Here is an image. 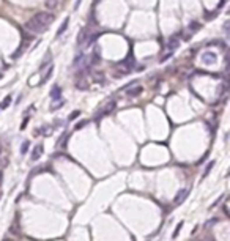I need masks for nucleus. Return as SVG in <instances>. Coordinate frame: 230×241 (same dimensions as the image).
Instances as JSON below:
<instances>
[{
  "mask_svg": "<svg viewBox=\"0 0 230 241\" xmlns=\"http://www.w3.org/2000/svg\"><path fill=\"white\" fill-rule=\"evenodd\" d=\"M87 125H88V120H82V122H79L76 126H74V129L79 131V129H82V128H84V126H87Z\"/></svg>",
  "mask_w": 230,
  "mask_h": 241,
  "instance_id": "21",
  "label": "nucleus"
},
{
  "mask_svg": "<svg viewBox=\"0 0 230 241\" xmlns=\"http://www.w3.org/2000/svg\"><path fill=\"white\" fill-rule=\"evenodd\" d=\"M217 221H219V219H217V217H213V219L206 221V222H205V225H206V227H210V225H213L214 222H217Z\"/></svg>",
  "mask_w": 230,
  "mask_h": 241,
  "instance_id": "25",
  "label": "nucleus"
},
{
  "mask_svg": "<svg viewBox=\"0 0 230 241\" xmlns=\"http://www.w3.org/2000/svg\"><path fill=\"white\" fill-rule=\"evenodd\" d=\"M68 22H69V17H68V16H66V19H65V21H63V22H62V25H60V29H58V30H57V36H62V35H63V32H65V30H66V29H68Z\"/></svg>",
  "mask_w": 230,
  "mask_h": 241,
  "instance_id": "15",
  "label": "nucleus"
},
{
  "mask_svg": "<svg viewBox=\"0 0 230 241\" xmlns=\"http://www.w3.org/2000/svg\"><path fill=\"white\" fill-rule=\"evenodd\" d=\"M79 115H80V110H74L73 114L69 115V118H68V120H74V118H76V117H79Z\"/></svg>",
  "mask_w": 230,
  "mask_h": 241,
  "instance_id": "26",
  "label": "nucleus"
},
{
  "mask_svg": "<svg viewBox=\"0 0 230 241\" xmlns=\"http://www.w3.org/2000/svg\"><path fill=\"white\" fill-rule=\"evenodd\" d=\"M63 104H65V101H63V99H60V101H58L57 104H52V107H50V109H52V110H55V109L62 107V106H63Z\"/></svg>",
  "mask_w": 230,
  "mask_h": 241,
  "instance_id": "23",
  "label": "nucleus"
},
{
  "mask_svg": "<svg viewBox=\"0 0 230 241\" xmlns=\"http://www.w3.org/2000/svg\"><path fill=\"white\" fill-rule=\"evenodd\" d=\"M167 48H169L170 52H173L177 48H180V38L177 36V35H173V36H170L169 40H167Z\"/></svg>",
  "mask_w": 230,
  "mask_h": 241,
  "instance_id": "5",
  "label": "nucleus"
},
{
  "mask_svg": "<svg viewBox=\"0 0 230 241\" xmlns=\"http://www.w3.org/2000/svg\"><path fill=\"white\" fill-rule=\"evenodd\" d=\"M213 166H214V161H210V162H208V166L205 167V170H203V175H202V178L208 177L210 172H211V169H213Z\"/></svg>",
  "mask_w": 230,
  "mask_h": 241,
  "instance_id": "18",
  "label": "nucleus"
},
{
  "mask_svg": "<svg viewBox=\"0 0 230 241\" xmlns=\"http://www.w3.org/2000/svg\"><path fill=\"white\" fill-rule=\"evenodd\" d=\"M199 29H200V24H199V22H196V21H194V22H191L189 27H188V30H189L191 33H196Z\"/></svg>",
  "mask_w": 230,
  "mask_h": 241,
  "instance_id": "17",
  "label": "nucleus"
},
{
  "mask_svg": "<svg viewBox=\"0 0 230 241\" xmlns=\"http://www.w3.org/2000/svg\"><path fill=\"white\" fill-rule=\"evenodd\" d=\"M142 85H139V87H132L128 90V98H136V96H139L140 93H142Z\"/></svg>",
  "mask_w": 230,
  "mask_h": 241,
  "instance_id": "10",
  "label": "nucleus"
},
{
  "mask_svg": "<svg viewBox=\"0 0 230 241\" xmlns=\"http://www.w3.org/2000/svg\"><path fill=\"white\" fill-rule=\"evenodd\" d=\"M50 96H52V101H60L62 99V88L58 85H54L52 92H50Z\"/></svg>",
  "mask_w": 230,
  "mask_h": 241,
  "instance_id": "9",
  "label": "nucleus"
},
{
  "mask_svg": "<svg viewBox=\"0 0 230 241\" xmlns=\"http://www.w3.org/2000/svg\"><path fill=\"white\" fill-rule=\"evenodd\" d=\"M11 104V96H6L5 99L2 101V103H0V109H6Z\"/></svg>",
  "mask_w": 230,
  "mask_h": 241,
  "instance_id": "19",
  "label": "nucleus"
},
{
  "mask_svg": "<svg viewBox=\"0 0 230 241\" xmlns=\"http://www.w3.org/2000/svg\"><path fill=\"white\" fill-rule=\"evenodd\" d=\"M98 38H99V33H95L93 36H88V44H92V43H93V41H96Z\"/></svg>",
  "mask_w": 230,
  "mask_h": 241,
  "instance_id": "24",
  "label": "nucleus"
},
{
  "mask_svg": "<svg viewBox=\"0 0 230 241\" xmlns=\"http://www.w3.org/2000/svg\"><path fill=\"white\" fill-rule=\"evenodd\" d=\"M115 107H117V101H109V103L106 104V107L103 109V112H101V114H103V115H109V114H112V112L115 110Z\"/></svg>",
  "mask_w": 230,
  "mask_h": 241,
  "instance_id": "7",
  "label": "nucleus"
},
{
  "mask_svg": "<svg viewBox=\"0 0 230 241\" xmlns=\"http://www.w3.org/2000/svg\"><path fill=\"white\" fill-rule=\"evenodd\" d=\"M57 5V0H48V6L49 8H52V6Z\"/></svg>",
  "mask_w": 230,
  "mask_h": 241,
  "instance_id": "27",
  "label": "nucleus"
},
{
  "mask_svg": "<svg viewBox=\"0 0 230 241\" xmlns=\"http://www.w3.org/2000/svg\"><path fill=\"white\" fill-rule=\"evenodd\" d=\"M134 65H136V60H134V57H132V54H129V55H128V57L122 61V63H120V66H123L128 73H129L131 69L134 68Z\"/></svg>",
  "mask_w": 230,
  "mask_h": 241,
  "instance_id": "4",
  "label": "nucleus"
},
{
  "mask_svg": "<svg viewBox=\"0 0 230 241\" xmlns=\"http://www.w3.org/2000/svg\"><path fill=\"white\" fill-rule=\"evenodd\" d=\"M68 140H69V134L65 133L63 136H62V139L58 140V148H66V143H68Z\"/></svg>",
  "mask_w": 230,
  "mask_h": 241,
  "instance_id": "16",
  "label": "nucleus"
},
{
  "mask_svg": "<svg viewBox=\"0 0 230 241\" xmlns=\"http://www.w3.org/2000/svg\"><path fill=\"white\" fill-rule=\"evenodd\" d=\"M202 58H203V61H206V63H214V61H216V54L214 52H205L203 55H202Z\"/></svg>",
  "mask_w": 230,
  "mask_h": 241,
  "instance_id": "12",
  "label": "nucleus"
},
{
  "mask_svg": "<svg viewBox=\"0 0 230 241\" xmlns=\"http://www.w3.org/2000/svg\"><path fill=\"white\" fill-rule=\"evenodd\" d=\"M29 147H30V142L29 140H24L22 142V147H21V154H25L29 151Z\"/></svg>",
  "mask_w": 230,
  "mask_h": 241,
  "instance_id": "20",
  "label": "nucleus"
},
{
  "mask_svg": "<svg viewBox=\"0 0 230 241\" xmlns=\"http://www.w3.org/2000/svg\"><path fill=\"white\" fill-rule=\"evenodd\" d=\"M27 46H29V43H27V40H24L21 43V46H19V49L16 50V52H13V55H11V58H13V60H16V58H19L22 55V54H24V50L27 49Z\"/></svg>",
  "mask_w": 230,
  "mask_h": 241,
  "instance_id": "6",
  "label": "nucleus"
},
{
  "mask_svg": "<svg viewBox=\"0 0 230 241\" xmlns=\"http://www.w3.org/2000/svg\"><path fill=\"white\" fill-rule=\"evenodd\" d=\"M80 2H82V0H76V3H74V10H77V8H79Z\"/></svg>",
  "mask_w": 230,
  "mask_h": 241,
  "instance_id": "31",
  "label": "nucleus"
},
{
  "mask_svg": "<svg viewBox=\"0 0 230 241\" xmlns=\"http://www.w3.org/2000/svg\"><path fill=\"white\" fill-rule=\"evenodd\" d=\"M99 50L98 49H95V52L92 54V57H90V65L92 66H95V65H99Z\"/></svg>",
  "mask_w": 230,
  "mask_h": 241,
  "instance_id": "13",
  "label": "nucleus"
},
{
  "mask_svg": "<svg viewBox=\"0 0 230 241\" xmlns=\"http://www.w3.org/2000/svg\"><path fill=\"white\" fill-rule=\"evenodd\" d=\"M188 194H189V189H188V188L180 189V191L177 192V196H175V199H173V203H175V205L183 203V202H185V199L188 197Z\"/></svg>",
  "mask_w": 230,
  "mask_h": 241,
  "instance_id": "2",
  "label": "nucleus"
},
{
  "mask_svg": "<svg viewBox=\"0 0 230 241\" xmlns=\"http://www.w3.org/2000/svg\"><path fill=\"white\" fill-rule=\"evenodd\" d=\"M44 153V147H43V143H38L36 147L33 148V151H32V154H30V161H38V159L41 158V154Z\"/></svg>",
  "mask_w": 230,
  "mask_h": 241,
  "instance_id": "3",
  "label": "nucleus"
},
{
  "mask_svg": "<svg viewBox=\"0 0 230 241\" xmlns=\"http://www.w3.org/2000/svg\"><path fill=\"white\" fill-rule=\"evenodd\" d=\"M0 180H2V172H0Z\"/></svg>",
  "mask_w": 230,
  "mask_h": 241,
  "instance_id": "32",
  "label": "nucleus"
},
{
  "mask_svg": "<svg viewBox=\"0 0 230 241\" xmlns=\"http://www.w3.org/2000/svg\"><path fill=\"white\" fill-rule=\"evenodd\" d=\"M87 32H88V29H82L80 30V33L77 35V46H82L84 43H85V40H87Z\"/></svg>",
  "mask_w": 230,
  "mask_h": 241,
  "instance_id": "11",
  "label": "nucleus"
},
{
  "mask_svg": "<svg viewBox=\"0 0 230 241\" xmlns=\"http://www.w3.org/2000/svg\"><path fill=\"white\" fill-rule=\"evenodd\" d=\"M27 123H29V118H24V122H22V125H21V129H25Z\"/></svg>",
  "mask_w": 230,
  "mask_h": 241,
  "instance_id": "29",
  "label": "nucleus"
},
{
  "mask_svg": "<svg viewBox=\"0 0 230 241\" xmlns=\"http://www.w3.org/2000/svg\"><path fill=\"white\" fill-rule=\"evenodd\" d=\"M170 57H172V52H169L167 55H162V58H161V63H164V61L167 60V58H170Z\"/></svg>",
  "mask_w": 230,
  "mask_h": 241,
  "instance_id": "28",
  "label": "nucleus"
},
{
  "mask_svg": "<svg viewBox=\"0 0 230 241\" xmlns=\"http://www.w3.org/2000/svg\"><path fill=\"white\" fill-rule=\"evenodd\" d=\"M183 224H185V222H180V224L177 225V227H175V230H173V235H172V238H177V236H178V233H180V230L183 228Z\"/></svg>",
  "mask_w": 230,
  "mask_h": 241,
  "instance_id": "22",
  "label": "nucleus"
},
{
  "mask_svg": "<svg viewBox=\"0 0 230 241\" xmlns=\"http://www.w3.org/2000/svg\"><path fill=\"white\" fill-rule=\"evenodd\" d=\"M54 21V16L48 11H41L36 13L32 19L25 22V29L32 33H43L48 30V27L50 25V22Z\"/></svg>",
  "mask_w": 230,
  "mask_h": 241,
  "instance_id": "1",
  "label": "nucleus"
},
{
  "mask_svg": "<svg viewBox=\"0 0 230 241\" xmlns=\"http://www.w3.org/2000/svg\"><path fill=\"white\" fill-rule=\"evenodd\" d=\"M84 63H85V55L84 54H79V55L76 57V60H74V68L84 66Z\"/></svg>",
  "mask_w": 230,
  "mask_h": 241,
  "instance_id": "14",
  "label": "nucleus"
},
{
  "mask_svg": "<svg viewBox=\"0 0 230 241\" xmlns=\"http://www.w3.org/2000/svg\"><path fill=\"white\" fill-rule=\"evenodd\" d=\"M52 73H54V65H49V68L46 69V73H44V76L41 77V82H40V85H44L48 80L50 79V76H52Z\"/></svg>",
  "mask_w": 230,
  "mask_h": 241,
  "instance_id": "8",
  "label": "nucleus"
},
{
  "mask_svg": "<svg viewBox=\"0 0 230 241\" xmlns=\"http://www.w3.org/2000/svg\"><path fill=\"white\" fill-rule=\"evenodd\" d=\"M222 197H224V196H221V197H219V199H217L216 202H214V203L211 205V208H214V207H217V205H219V203H221V199H222Z\"/></svg>",
  "mask_w": 230,
  "mask_h": 241,
  "instance_id": "30",
  "label": "nucleus"
}]
</instances>
